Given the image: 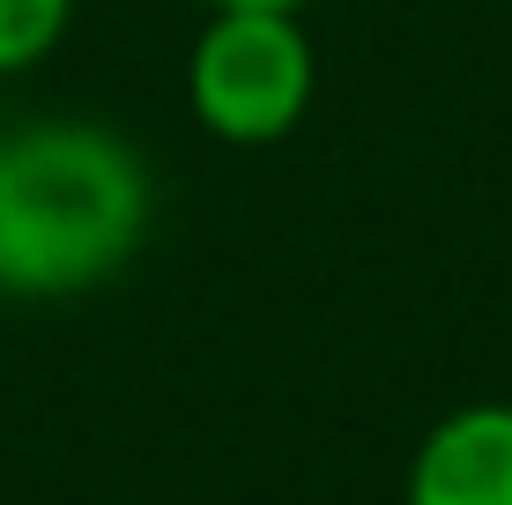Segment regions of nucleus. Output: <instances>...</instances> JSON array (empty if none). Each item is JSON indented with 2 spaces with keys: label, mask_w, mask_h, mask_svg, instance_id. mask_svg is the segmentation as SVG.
<instances>
[{
  "label": "nucleus",
  "mask_w": 512,
  "mask_h": 505,
  "mask_svg": "<svg viewBox=\"0 0 512 505\" xmlns=\"http://www.w3.org/2000/svg\"><path fill=\"white\" fill-rule=\"evenodd\" d=\"M156 231V171L104 119L0 134V298L67 305L119 283Z\"/></svg>",
  "instance_id": "f257e3e1"
},
{
  "label": "nucleus",
  "mask_w": 512,
  "mask_h": 505,
  "mask_svg": "<svg viewBox=\"0 0 512 505\" xmlns=\"http://www.w3.org/2000/svg\"><path fill=\"white\" fill-rule=\"evenodd\" d=\"M320 97V45L305 15L208 8L186 52V112L223 149H275Z\"/></svg>",
  "instance_id": "f03ea898"
},
{
  "label": "nucleus",
  "mask_w": 512,
  "mask_h": 505,
  "mask_svg": "<svg viewBox=\"0 0 512 505\" xmlns=\"http://www.w3.org/2000/svg\"><path fill=\"white\" fill-rule=\"evenodd\" d=\"M401 505H512V402H461L416 439Z\"/></svg>",
  "instance_id": "7ed1b4c3"
},
{
  "label": "nucleus",
  "mask_w": 512,
  "mask_h": 505,
  "mask_svg": "<svg viewBox=\"0 0 512 505\" xmlns=\"http://www.w3.org/2000/svg\"><path fill=\"white\" fill-rule=\"evenodd\" d=\"M67 23H75V0H0V82L45 67L67 45Z\"/></svg>",
  "instance_id": "20e7f679"
},
{
  "label": "nucleus",
  "mask_w": 512,
  "mask_h": 505,
  "mask_svg": "<svg viewBox=\"0 0 512 505\" xmlns=\"http://www.w3.org/2000/svg\"><path fill=\"white\" fill-rule=\"evenodd\" d=\"M201 8H275V15H305L312 0H201Z\"/></svg>",
  "instance_id": "39448f33"
}]
</instances>
